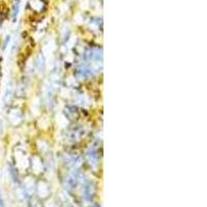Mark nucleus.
I'll return each mask as SVG.
<instances>
[{"mask_svg": "<svg viewBox=\"0 0 207 207\" xmlns=\"http://www.w3.org/2000/svg\"><path fill=\"white\" fill-rule=\"evenodd\" d=\"M94 207H100V206H94Z\"/></svg>", "mask_w": 207, "mask_h": 207, "instance_id": "1", "label": "nucleus"}]
</instances>
